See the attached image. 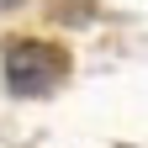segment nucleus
Returning <instances> with one entry per match:
<instances>
[{"label": "nucleus", "instance_id": "nucleus-1", "mask_svg": "<svg viewBox=\"0 0 148 148\" xmlns=\"http://www.w3.org/2000/svg\"><path fill=\"white\" fill-rule=\"evenodd\" d=\"M64 69H69V58H64V48H53V42L27 37V42L5 48V85L16 95H48V90H58Z\"/></svg>", "mask_w": 148, "mask_h": 148}]
</instances>
